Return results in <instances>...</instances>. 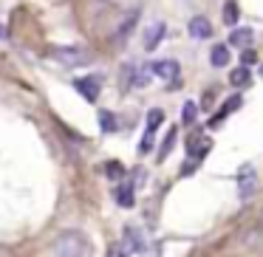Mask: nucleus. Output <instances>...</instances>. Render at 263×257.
Returning <instances> with one entry per match:
<instances>
[{
	"instance_id": "f257e3e1",
	"label": "nucleus",
	"mask_w": 263,
	"mask_h": 257,
	"mask_svg": "<svg viewBox=\"0 0 263 257\" xmlns=\"http://www.w3.org/2000/svg\"><path fill=\"white\" fill-rule=\"evenodd\" d=\"M88 251H91V246H88L82 232H65L54 243V254L57 257H88Z\"/></svg>"
},
{
	"instance_id": "f03ea898",
	"label": "nucleus",
	"mask_w": 263,
	"mask_h": 257,
	"mask_svg": "<svg viewBox=\"0 0 263 257\" xmlns=\"http://www.w3.org/2000/svg\"><path fill=\"white\" fill-rule=\"evenodd\" d=\"M48 54H51V60H57L63 65H85L91 60L82 48H65V46H54Z\"/></svg>"
},
{
	"instance_id": "7ed1b4c3",
	"label": "nucleus",
	"mask_w": 263,
	"mask_h": 257,
	"mask_svg": "<svg viewBox=\"0 0 263 257\" xmlns=\"http://www.w3.org/2000/svg\"><path fill=\"white\" fill-rule=\"evenodd\" d=\"M74 85H77V91H80L88 102H97L99 91H102V76H82V80H77Z\"/></svg>"
},
{
	"instance_id": "20e7f679",
	"label": "nucleus",
	"mask_w": 263,
	"mask_h": 257,
	"mask_svg": "<svg viewBox=\"0 0 263 257\" xmlns=\"http://www.w3.org/2000/svg\"><path fill=\"white\" fill-rule=\"evenodd\" d=\"M164 34H167V26L161 23H150L147 29H144V48H147V51H156V48H159V43L164 40Z\"/></svg>"
},
{
	"instance_id": "39448f33",
	"label": "nucleus",
	"mask_w": 263,
	"mask_h": 257,
	"mask_svg": "<svg viewBox=\"0 0 263 257\" xmlns=\"http://www.w3.org/2000/svg\"><path fill=\"white\" fill-rule=\"evenodd\" d=\"M187 29H190V37H193V40H210L212 37V23L206 17H201V14L190 20Z\"/></svg>"
},
{
	"instance_id": "423d86ee",
	"label": "nucleus",
	"mask_w": 263,
	"mask_h": 257,
	"mask_svg": "<svg viewBox=\"0 0 263 257\" xmlns=\"http://www.w3.org/2000/svg\"><path fill=\"white\" fill-rule=\"evenodd\" d=\"M150 71H153L156 76H161V80H178V63L176 60H159V63L150 65Z\"/></svg>"
},
{
	"instance_id": "0eeeda50",
	"label": "nucleus",
	"mask_w": 263,
	"mask_h": 257,
	"mask_svg": "<svg viewBox=\"0 0 263 257\" xmlns=\"http://www.w3.org/2000/svg\"><path fill=\"white\" fill-rule=\"evenodd\" d=\"M210 144H212L210 139L193 136V139H190V142H187V153L193 155V159H204V155L210 153Z\"/></svg>"
},
{
	"instance_id": "6e6552de",
	"label": "nucleus",
	"mask_w": 263,
	"mask_h": 257,
	"mask_svg": "<svg viewBox=\"0 0 263 257\" xmlns=\"http://www.w3.org/2000/svg\"><path fill=\"white\" fill-rule=\"evenodd\" d=\"M133 184H119L116 187V204L119 206H125V209H130L133 204H136V195H133Z\"/></svg>"
},
{
	"instance_id": "1a4fd4ad",
	"label": "nucleus",
	"mask_w": 263,
	"mask_h": 257,
	"mask_svg": "<svg viewBox=\"0 0 263 257\" xmlns=\"http://www.w3.org/2000/svg\"><path fill=\"white\" fill-rule=\"evenodd\" d=\"M252 192H255V170L243 167L240 170V198H249Z\"/></svg>"
},
{
	"instance_id": "9d476101",
	"label": "nucleus",
	"mask_w": 263,
	"mask_h": 257,
	"mask_svg": "<svg viewBox=\"0 0 263 257\" xmlns=\"http://www.w3.org/2000/svg\"><path fill=\"white\" fill-rule=\"evenodd\" d=\"M125 246H127L130 251H144V249H147L144 238H142V234H139L133 226H127V229H125Z\"/></svg>"
},
{
	"instance_id": "9b49d317",
	"label": "nucleus",
	"mask_w": 263,
	"mask_h": 257,
	"mask_svg": "<svg viewBox=\"0 0 263 257\" xmlns=\"http://www.w3.org/2000/svg\"><path fill=\"white\" fill-rule=\"evenodd\" d=\"M252 40H255V34H252V29H235L232 34H229V43L238 48H249Z\"/></svg>"
},
{
	"instance_id": "f8f14e48",
	"label": "nucleus",
	"mask_w": 263,
	"mask_h": 257,
	"mask_svg": "<svg viewBox=\"0 0 263 257\" xmlns=\"http://www.w3.org/2000/svg\"><path fill=\"white\" fill-rule=\"evenodd\" d=\"M210 63H212V68H223V65L229 63V48L223 46V43H221V46H215V48L210 51Z\"/></svg>"
},
{
	"instance_id": "ddd939ff",
	"label": "nucleus",
	"mask_w": 263,
	"mask_h": 257,
	"mask_svg": "<svg viewBox=\"0 0 263 257\" xmlns=\"http://www.w3.org/2000/svg\"><path fill=\"white\" fill-rule=\"evenodd\" d=\"M229 82H232L235 88H243V85H249V82H252V74H249V68H246V65H240V68H235L232 74H229Z\"/></svg>"
},
{
	"instance_id": "4468645a",
	"label": "nucleus",
	"mask_w": 263,
	"mask_h": 257,
	"mask_svg": "<svg viewBox=\"0 0 263 257\" xmlns=\"http://www.w3.org/2000/svg\"><path fill=\"white\" fill-rule=\"evenodd\" d=\"M99 127H102L105 133H116L119 130V122H116V116L110 113V110H99Z\"/></svg>"
},
{
	"instance_id": "2eb2a0df",
	"label": "nucleus",
	"mask_w": 263,
	"mask_h": 257,
	"mask_svg": "<svg viewBox=\"0 0 263 257\" xmlns=\"http://www.w3.org/2000/svg\"><path fill=\"white\" fill-rule=\"evenodd\" d=\"M133 85H136V88H147L150 85V65L136 68V74H133Z\"/></svg>"
},
{
	"instance_id": "dca6fc26",
	"label": "nucleus",
	"mask_w": 263,
	"mask_h": 257,
	"mask_svg": "<svg viewBox=\"0 0 263 257\" xmlns=\"http://www.w3.org/2000/svg\"><path fill=\"white\" fill-rule=\"evenodd\" d=\"M161 122H164V113H161L159 108H153V110L147 113V133H156Z\"/></svg>"
},
{
	"instance_id": "f3484780",
	"label": "nucleus",
	"mask_w": 263,
	"mask_h": 257,
	"mask_svg": "<svg viewBox=\"0 0 263 257\" xmlns=\"http://www.w3.org/2000/svg\"><path fill=\"white\" fill-rule=\"evenodd\" d=\"M223 23H227V26L238 23V6H235V0H229L227 6H223Z\"/></svg>"
},
{
	"instance_id": "a211bd4d",
	"label": "nucleus",
	"mask_w": 263,
	"mask_h": 257,
	"mask_svg": "<svg viewBox=\"0 0 263 257\" xmlns=\"http://www.w3.org/2000/svg\"><path fill=\"white\" fill-rule=\"evenodd\" d=\"M105 175L114 178V181H119V178L125 175V167H122L119 161H108V164H105Z\"/></svg>"
},
{
	"instance_id": "6ab92c4d",
	"label": "nucleus",
	"mask_w": 263,
	"mask_h": 257,
	"mask_svg": "<svg viewBox=\"0 0 263 257\" xmlns=\"http://www.w3.org/2000/svg\"><path fill=\"white\" fill-rule=\"evenodd\" d=\"M195 113H198L195 102H187V105H184V110H181V122H184V125H193V122H195Z\"/></svg>"
},
{
	"instance_id": "aec40b11",
	"label": "nucleus",
	"mask_w": 263,
	"mask_h": 257,
	"mask_svg": "<svg viewBox=\"0 0 263 257\" xmlns=\"http://www.w3.org/2000/svg\"><path fill=\"white\" fill-rule=\"evenodd\" d=\"M136 20H139V12H133L130 17L125 20V26H122V29H119V40H127V34H130V29H133V26H136Z\"/></svg>"
},
{
	"instance_id": "412c9836",
	"label": "nucleus",
	"mask_w": 263,
	"mask_h": 257,
	"mask_svg": "<svg viewBox=\"0 0 263 257\" xmlns=\"http://www.w3.org/2000/svg\"><path fill=\"white\" fill-rule=\"evenodd\" d=\"M173 144H176V130H170V133H167L164 144H161V153H159V159H167V155H170Z\"/></svg>"
},
{
	"instance_id": "4be33fe9",
	"label": "nucleus",
	"mask_w": 263,
	"mask_h": 257,
	"mask_svg": "<svg viewBox=\"0 0 263 257\" xmlns=\"http://www.w3.org/2000/svg\"><path fill=\"white\" fill-rule=\"evenodd\" d=\"M150 150H153V133H144L142 136V144H139V153H150Z\"/></svg>"
},
{
	"instance_id": "5701e85b",
	"label": "nucleus",
	"mask_w": 263,
	"mask_h": 257,
	"mask_svg": "<svg viewBox=\"0 0 263 257\" xmlns=\"http://www.w3.org/2000/svg\"><path fill=\"white\" fill-rule=\"evenodd\" d=\"M255 63H257L255 51H252V48H243V54H240V65H246V68H249V65H255Z\"/></svg>"
},
{
	"instance_id": "b1692460",
	"label": "nucleus",
	"mask_w": 263,
	"mask_h": 257,
	"mask_svg": "<svg viewBox=\"0 0 263 257\" xmlns=\"http://www.w3.org/2000/svg\"><path fill=\"white\" fill-rule=\"evenodd\" d=\"M190 172H195V164H193V161H187V164H184L181 175H190Z\"/></svg>"
},
{
	"instance_id": "393cba45",
	"label": "nucleus",
	"mask_w": 263,
	"mask_h": 257,
	"mask_svg": "<svg viewBox=\"0 0 263 257\" xmlns=\"http://www.w3.org/2000/svg\"><path fill=\"white\" fill-rule=\"evenodd\" d=\"M6 37L9 34H6V29H3V23H0V40H6Z\"/></svg>"
},
{
	"instance_id": "a878e982",
	"label": "nucleus",
	"mask_w": 263,
	"mask_h": 257,
	"mask_svg": "<svg viewBox=\"0 0 263 257\" xmlns=\"http://www.w3.org/2000/svg\"><path fill=\"white\" fill-rule=\"evenodd\" d=\"M260 76H263V65H260Z\"/></svg>"
}]
</instances>
